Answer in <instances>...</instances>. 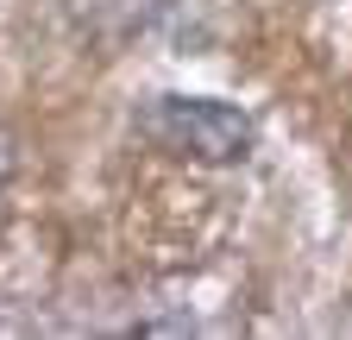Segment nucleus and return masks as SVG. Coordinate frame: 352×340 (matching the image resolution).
I'll return each mask as SVG.
<instances>
[{
  "label": "nucleus",
  "mask_w": 352,
  "mask_h": 340,
  "mask_svg": "<svg viewBox=\"0 0 352 340\" xmlns=\"http://www.w3.org/2000/svg\"><path fill=\"white\" fill-rule=\"evenodd\" d=\"M139 139L170 151V158H189V164H245L252 158V114L233 101H214V95H151L139 107Z\"/></svg>",
  "instance_id": "f257e3e1"
},
{
  "label": "nucleus",
  "mask_w": 352,
  "mask_h": 340,
  "mask_svg": "<svg viewBox=\"0 0 352 340\" xmlns=\"http://www.w3.org/2000/svg\"><path fill=\"white\" fill-rule=\"evenodd\" d=\"M164 7L170 0H69V19H76V32L88 38V45L120 51V45H132V38H145Z\"/></svg>",
  "instance_id": "f03ea898"
},
{
  "label": "nucleus",
  "mask_w": 352,
  "mask_h": 340,
  "mask_svg": "<svg viewBox=\"0 0 352 340\" xmlns=\"http://www.w3.org/2000/svg\"><path fill=\"white\" fill-rule=\"evenodd\" d=\"M13 170H19V139L0 126V195H7V183H13Z\"/></svg>",
  "instance_id": "7ed1b4c3"
}]
</instances>
